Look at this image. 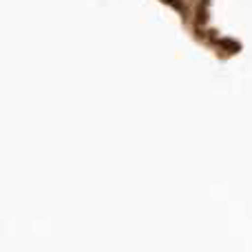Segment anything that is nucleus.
<instances>
[]
</instances>
